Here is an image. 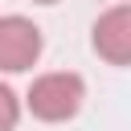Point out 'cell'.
<instances>
[{
	"mask_svg": "<svg viewBox=\"0 0 131 131\" xmlns=\"http://www.w3.org/2000/svg\"><path fill=\"white\" fill-rule=\"evenodd\" d=\"M82 98H86V82L78 74H41L33 86H29V111L41 119V123H66L82 111Z\"/></svg>",
	"mask_w": 131,
	"mask_h": 131,
	"instance_id": "cell-1",
	"label": "cell"
},
{
	"mask_svg": "<svg viewBox=\"0 0 131 131\" xmlns=\"http://www.w3.org/2000/svg\"><path fill=\"white\" fill-rule=\"evenodd\" d=\"M41 57V29L29 16H0V70L20 74Z\"/></svg>",
	"mask_w": 131,
	"mask_h": 131,
	"instance_id": "cell-2",
	"label": "cell"
},
{
	"mask_svg": "<svg viewBox=\"0 0 131 131\" xmlns=\"http://www.w3.org/2000/svg\"><path fill=\"white\" fill-rule=\"evenodd\" d=\"M94 53L111 66H131V4H115L94 20Z\"/></svg>",
	"mask_w": 131,
	"mask_h": 131,
	"instance_id": "cell-3",
	"label": "cell"
},
{
	"mask_svg": "<svg viewBox=\"0 0 131 131\" xmlns=\"http://www.w3.org/2000/svg\"><path fill=\"white\" fill-rule=\"evenodd\" d=\"M16 119H20V102H16V94L0 82V131H12Z\"/></svg>",
	"mask_w": 131,
	"mask_h": 131,
	"instance_id": "cell-4",
	"label": "cell"
},
{
	"mask_svg": "<svg viewBox=\"0 0 131 131\" xmlns=\"http://www.w3.org/2000/svg\"><path fill=\"white\" fill-rule=\"evenodd\" d=\"M37 4H57V0H37Z\"/></svg>",
	"mask_w": 131,
	"mask_h": 131,
	"instance_id": "cell-5",
	"label": "cell"
}]
</instances>
